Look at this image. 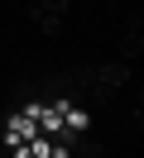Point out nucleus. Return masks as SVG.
<instances>
[{
  "instance_id": "3",
  "label": "nucleus",
  "mask_w": 144,
  "mask_h": 158,
  "mask_svg": "<svg viewBox=\"0 0 144 158\" xmlns=\"http://www.w3.org/2000/svg\"><path fill=\"white\" fill-rule=\"evenodd\" d=\"M139 48H144V39H139V15H134L130 29H125V39H120V62H134V58H139Z\"/></svg>"
},
{
  "instance_id": "2",
  "label": "nucleus",
  "mask_w": 144,
  "mask_h": 158,
  "mask_svg": "<svg viewBox=\"0 0 144 158\" xmlns=\"http://www.w3.org/2000/svg\"><path fill=\"white\" fill-rule=\"evenodd\" d=\"M125 81H130V62H101V67H96V86H106V91H120Z\"/></svg>"
},
{
  "instance_id": "1",
  "label": "nucleus",
  "mask_w": 144,
  "mask_h": 158,
  "mask_svg": "<svg viewBox=\"0 0 144 158\" xmlns=\"http://www.w3.org/2000/svg\"><path fill=\"white\" fill-rule=\"evenodd\" d=\"M63 10H67V0H34V5H29V19H34L43 34H58Z\"/></svg>"
}]
</instances>
